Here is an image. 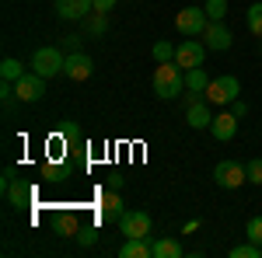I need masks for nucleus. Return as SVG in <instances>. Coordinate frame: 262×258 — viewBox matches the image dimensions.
Masks as SVG:
<instances>
[{"mask_svg":"<svg viewBox=\"0 0 262 258\" xmlns=\"http://www.w3.org/2000/svg\"><path fill=\"white\" fill-rule=\"evenodd\" d=\"M185 91V70H182L179 63H158V70H154V95L161 101H175Z\"/></svg>","mask_w":262,"mask_h":258,"instance_id":"1","label":"nucleus"},{"mask_svg":"<svg viewBox=\"0 0 262 258\" xmlns=\"http://www.w3.org/2000/svg\"><path fill=\"white\" fill-rule=\"evenodd\" d=\"M63 63H67V56H63L56 45H42V49L32 53V63H28V66L49 80V77H56V74H63Z\"/></svg>","mask_w":262,"mask_h":258,"instance_id":"2","label":"nucleus"},{"mask_svg":"<svg viewBox=\"0 0 262 258\" xmlns=\"http://www.w3.org/2000/svg\"><path fill=\"white\" fill-rule=\"evenodd\" d=\"M185 122H189V129H210L213 105L206 101V95H189V101H185Z\"/></svg>","mask_w":262,"mask_h":258,"instance_id":"3","label":"nucleus"},{"mask_svg":"<svg viewBox=\"0 0 262 258\" xmlns=\"http://www.w3.org/2000/svg\"><path fill=\"white\" fill-rule=\"evenodd\" d=\"M206 25H210V18H206V7H182L179 18H175V28H179L185 39H196V35H203V32H206Z\"/></svg>","mask_w":262,"mask_h":258,"instance_id":"4","label":"nucleus"},{"mask_svg":"<svg viewBox=\"0 0 262 258\" xmlns=\"http://www.w3.org/2000/svg\"><path fill=\"white\" fill-rule=\"evenodd\" d=\"M238 95H242V84H238V77H231V74L210 80V87H206V101L210 105H231Z\"/></svg>","mask_w":262,"mask_h":258,"instance_id":"5","label":"nucleus"},{"mask_svg":"<svg viewBox=\"0 0 262 258\" xmlns=\"http://www.w3.org/2000/svg\"><path fill=\"white\" fill-rule=\"evenodd\" d=\"M213 181H217V189H242L245 181H248V175H245V168L238 160H217Z\"/></svg>","mask_w":262,"mask_h":258,"instance_id":"6","label":"nucleus"},{"mask_svg":"<svg viewBox=\"0 0 262 258\" xmlns=\"http://www.w3.org/2000/svg\"><path fill=\"white\" fill-rule=\"evenodd\" d=\"M46 95V77L35 74V70H28L21 80H14V98L25 101V105H32V101H39Z\"/></svg>","mask_w":262,"mask_h":258,"instance_id":"7","label":"nucleus"},{"mask_svg":"<svg viewBox=\"0 0 262 258\" xmlns=\"http://www.w3.org/2000/svg\"><path fill=\"white\" fill-rule=\"evenodd\" d=\"M119 230L126 238H150V213H143V209H126L119 217Z\"/></svg>","mask_w":262,"mask_h":258,"instance_id":"8","label":"nucleus"},{"mask_svg":"<svg viewBox=\"0 0 262 258\" xmlns=\"http://www.w3.org/2000/svg\"><path fill=\"white\" fill-rule=\"evenodd\" d=\"M203 56H206V45L196 39H185L175 45V63H179L182 70H196V66H203Z\"/></svg>","mask_w":262,"mask_h":258,"instance_id":"9","label":"nucleus"},{"mask_svg":"<svg viewBox=\"0 0 262 258\" xmlns=\"http://www.w3.org/2000/svg\"><path fill=\"white\" fill-rule=\"evenodd\" d=\"M231 42H234V35H231V28H227L224 21H210V25H206V32H203V45H206L210 53H227Z\"/></svg>","mask_w":262,"mask_h":258,"instance_id":"10","label":"nucleus"},{"mask_svg":"<svg viewBox=\"0 0 262 258\" xmlns=\"http://www.w3.org/2000/svg\"><path fill=\"white\" fill-rule=\"evenodd\" d=\"M91 74H95V60H91L88 53H70V56H67V63H63V77L74 80V84L88 80Z\"/></svg>","mask_w":262,"mask_h":258,"instance_id":"11","label":"nucleus"},{"mask_svg":"<svg viewBox=\"0 0 262 258\" xmlns=\"http://www.w3.org/2000/svg\"><path fill=\"white\" fill-rule=\"evenodd\" d=\"M122 213H126V206H122L119 189H108V192H101V199H98V223H108V220H116V223H119Z\"/></svg>","mask_w":262,"mask_h":258,"instance_id":"12","label":"nucleus"},{"mask_svg":"<svg viewBox=\"0 0 262 258\" xmlns=\"http://www.w3.org/2000/svg\"><path fill=\"white\" fill-rule=\"evenodd\" d=\"M95 11V0H56V14L63 21H84Z\"/></svg>","mask_w":262,"mask_h":258,"instance_id":"13","label":"nucleus"},{"mask_svg":"<svg viewBox=\"0 0 262 258\" xmlns=\"http://www.w3.org/2000/svg\"><path fill=\"white\" fill-rule=\"evenodd\" d=\"M210 133H213V139H221V143L234 139V133H238V115L234 112H217L213 122H210Z\"/></svg>","mask_w":262,"mask_h":258,"instance_id":"14","label":"nucleus"},{"mask_svg":"<svg viewBox=\"0 0 262 258\" xmlns=\"http://www.w3.org/2000/svg\"><path fill=\"white\" fill-rule=\"evenodd\" d=\"M4 192H7V202H11V206H28V202H32V199H35V189H32V185H25V181H18V178H11V185H7V189H4Z\"/></svg>","mask_w":262,"mask_h":258,"instance_id":"15","label":"nucleus"},{"mask_svg":"<svg viewBox=\"0 0 262 258\" xmlns=\"http://www.w3.org/2000/svg\"><path fill=\"white\" fill-rule=\"evenodd\" d=\"M150 238H154V234H150ZM150 251H154V258H182V255H185L182 241H175V238H158V241H150Z\"/></svg>","mask_w":262,"mask_h":258,"instance_id":"16","label":"nucleus"},{"mask_svg":"<svg viewBox=\"0 0 262 258\" xmlns=\"http://www.w3.org/2000/svg\"><path fill=\"white\" fill-rule=\"evenodd\" d=\"M119 258H154L150 238H126V244L119 248Z\"/></svg>","mask_w":262,"mask_h":258,"instance_id":"17","label":"nucleus"},{"mask_svg":"<svg viewBox=\"0 0 262 258\" xmlns=\"http://www.w3.org/2000/svg\"><path fill=\"white\" fill-rule=\"evenodd\" d=\"M81 25H84V32H88L91 39H98V35H105V32H108V14H105V11H91Z\"/></svg>","mask_w":262,"mask_h":258,"instance_id":"18","label":"nucleus"},{"mask_svg":"<svg viewBox=\"0 0 262 258\" xmlns=\"http://www.w3.org/2000/svg\"><path fill=\"white\" fill-rule=\"evenodd\" d=\"M185 87H189V95H206V87H210V74L196 66V70H185Z\"/></svg>","mask_w":262,"mask_h":258,"instance_id":"19","label":"nucleus"},{"mask_svg":"<svg viewBox=\"0 0 262 258\" xmlns=\"http://www.w3.org/2000/svg\"><path fill=\"white\" fill-rule=\"evenodd\" d=\"M25 74H28V70H25L14 56H4V63H0V77H4V80H11V84H14V80H21Z\"/></svg>","mask_w":262,"mask_h":258,"instance_id":"20","label":"nucleus"},{"mask_svg":"<svg viewBox=\"0 0 262 258\" xmlns=\"http://www.w3.org/2000/svg\"><path fill=\"white\" fill-rule=\"evenodd\" d=\"M77 230H81V220L74 217V213H63V217L56 220V234H60V238H77Z\"/></svg>","mask_w":262,"mask_h":258,"instance_id":"21","label":"nucleus"},{"mask_svg":"<svg viewBox=\"0 0 262 258\" xmlns=\"http://www.w3.org/2000/svg\"><path fill=\"white\" fill-rule=\"evenodd\" d=\"M231 258H262V244H255V241L234 244V248H231Z\"/></svg>","mask_w":262,"mask_h":258,"instance_id":"22","label":"nucleus"},{"mask_svg":"<svg viewBox=\"0 0 262 258\" xmlns=\"http://www.w3.org/2000/svg\"><path fill=\"white\" fill-rule=\"evenodd\" d=\"M248 32H252L255 39H262V0L248 7Z\"/></svg>","mask_w":262,"mask_h":258,"instance_id":"23","label":"nucleus"},{"mask_svg":"<svg viewBox=\"0 0 262 258\" xmlns=\"http://www.w3.org/2000/svg\"><path fill=\"white\" fill-rule=\"evenodd\" d=\"M203 7H206V18L210 21H224L227 18V0H206Z\"/></svg>","mask_w":262,"mask_h":258,"instance_id":"24","label":"nucleus"},{"mask_svg":"<svg viewBox=\"0 0 262 258\" xmlns=\"http://www.w3.org/2000/svg\"><path fill=\"white\" fill-rule=\"evenodd\" d=\"M150 53H154V60L158 63H171L175 60V45H171V42H154V49H150Z\"/></svg>","mask_w":262,"mask_h":258,"instance_id":"25","label":"nucleus"},{"mask_svg":"<svg viewBox=\"0 0 262 258\" xmlns=\"http://www.w3.org/2000/svg\"><path fill=\"white\" fill-rule=\"evenodd\" d=\"M245 175H248V181L252 185H262V157H252L248 164H245Z\"/></svg>","mask_w":262,"mask_h":258,"instance_id":"26","label":"nucleus"},{"mask_svg":"<svg viewBox=\"0 0 262 258\" xmlns=\"http://www.w3.org/2000/svg\"><path fill=\"white\" fill-rule=\"evenodd\" d=\"M77 241H81L84 248H91V244L98 241V223H88V227H81V230H77Z\"/></svg>","mask_w":262,"mask_h":258,"instance_id":"27","label":"nucleus"},{"mask_svg":"<svg viewBox=\"0 0 262 258\" xmlns=\"http://www.w3.org/2000/svg\"><path fill=\"white\" fill-rule=\"evenodd\" d=\"M245 238L255 241V244H262V217H252V220H248V227H245Z\"/></svg>","mask_w":262,"mask_h":258,"instance_id":"28","label":"nucleus"},{"mask_svg":"<svg viewBox=\"0 0 262 258\" xmlns=\"http://www.w3.org/2000/svg\"><path fill=\"white\" fill-rule=\"evenodd\" d=\"M42 178H49V181H63V171L56 168V164H46V168H42Z\"/></svg>","mask_w":262,"mask_h":258,"instance_id":"29","label":"nucleus"},{"mask_svg":"<svg viewBox=\"0 0 262 258\" xmlns=\"http://www.w3.org/2000/svg\"><path fill=\"white\" fill-rule=\"evenodd\" d=\"M231 112H234L238 119H245V115H248V101H245V98H234V101H231Z\"/></svg>","mask_w":262,"mask_h":258,"instance_id":"30","label":"nucleus"},{"mask_svg":"<svg viewBox=\"0 0 262 258\" xmlns=\"http://www.w3.org/2000/svg\"><path fill=\"white\" fill-rule=\"evenodd\" d=\"M81 42H84V39H77V35H67V39H63V49H70V53H81Z\"/></svg>","mask_w":262,"mask_h":258,"instance_id":"31","label":"nucleus"},{"mask_svg":"<svg viewBox=\"0 0 262 258\" xmlns=\"http://www.w3.org/2000/svg\"><path fill=\"white\" fill-rule=\"evenodd\" d=\"M112 7H116V0H95V11H105V14H108Z\"/></svg>","mask_w":262,"mask_h":258,"instance_id":"32","label":"nucleus"},{"mask_svg":"<svg viewBox=\"0 0 262 258\" xmlns=\"http://www.w3.org/2000/svg\"><path fill=\"white\" fill-rule=\"evenodd\" d=\"M108 189H122V178H119V175H108Z\"/></svg>","mask_w":262,"mask_h":258,"instance_id":"33","label":"nucleus"}]
</instances>
